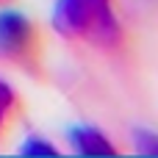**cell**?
I'll return each mask as SVG.
<instances>
[{
	"instance_id": "obj_2",
	"label": "cell",
	"mask_w": 158,
	"mask_h": 158,
	"mask_svg": "<svg viewBox=\"0 0 158 158\" xmlns=\"http://www.w3.org/2000/svg\"><path fill=\"white\" fill-rule=\"evenodd\" d=\"M0 58L25 72L42 75L44 36L39 25L19 11H0Z\"/></svg>"
},
{
	"instance_id": "obj_5",
	"label": "cell",
	"mask_w": 158,
	"mask_h": 158,
	"mask_svg": "<svg viewBox=\"0 0 158 158\" xmlns=\"http://www.w3.org/2000/svg\"><path fill=\"white\" fill-rule=\"evenodd\" d=\"M19 156H33V158H61L58 153V147H53L50 142H44V139H39V136H28L25 139V144L19 147Z\"/></svg>"
},
{
	"instance_id": "obj_7",
	"label": "cell",
	"mask_w": 158,
	"mask_h": 158,
	"mask_svg": "<svg viewBox=\"0 0 158 158\" xmlns=\"http://www.w3.org/2000/svg\"><path fill=\"white\" fill-rule=\"evenodd\" d=\"M0 3H8V0H0Z\"/></svg>"
},
{
	"instance_id": "obj_1",
	"label": "cell",
	"mask_w": 158,
	"mask_h": 158,
	"mask_svg": "<svg viewBox=\"0 0 158 158\" xmlns=\"http://www.w3.org/2000/svg\"><path fill=\"white\" fill-rule=\"evenodd\" d=\"M53 28L72 42L111 50L122 42V28L111 0H56Z\"/></svg>"
},
{
	"instance_id": "obj_6",
	"label": "cell",
	"mask_w": 158,
	"mask_h": 158,
	"mask_svg": "<svg viewBox=\"0 0 158 158\" xmlns=\"http://www.w3.org/2000/svg\"><path fill=\"white\" fill-rule=\"evenodd\" d=\"M136 150L142 156L158 158V133H153V131H136Z\"/></svg>"
},
{
	"instance_id": "obj_4",
	"label": "cell",
	"mask_w": 158,
	"mask_h": 158,
	"mask_svg": "<svg viewBox=\"0 0 158 158\" xmlns=\"http://www.w3.org/2000/svg\"><path fill=\"white\" fill-rule=\"evenodd\" d=\"M19 114H22V100L17 97V92L6 81H0V139L14 128Z\"/></svg>"
},
{
	"instance_id": "obj_3",
	"label": "cell",
	"mask_w": 158,
	"mask_h": 158,
	"mask_svg": "<svg viewBox=\"0 0 158 158\" xmlns=\"http://www.w3.org/2000/svg\"><path fill=\"white\" fill-rule=\"evenodd\" d=\"M69 144H72V150L78 156H86V158H114L117 156V147L97 128H72L69 131Z\"/></svg>"
}]
</instances>
